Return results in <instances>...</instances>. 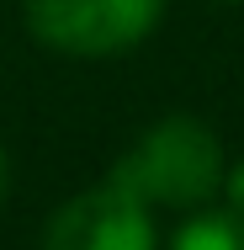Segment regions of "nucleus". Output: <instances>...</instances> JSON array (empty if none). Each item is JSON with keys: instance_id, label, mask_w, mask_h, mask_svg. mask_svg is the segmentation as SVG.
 <instances>
[{"instance_id": "20e7f679", "label": "nucleus", "mask_w": 244, "mask_h": 250, "mask_svg": "<svg viewBox=\"0 0 244 250\" xmlns=\"http://www.w3.org/2000/svg\"><path fill=\"white\" fill-rule=\"evenodd\" d=\"M170 250H244V218L239 213H212V218H196L175 234Z\"/></svg>"}, {"instance_id": "f03ea898", "label": "nucleus", "mask_w": 244, "mask_h": 250, "mask_svg": "<svg viewBox=\"0 0 244 250\" xmlns=\"http://www.w3.org/2000/svg\"><path fill=\"white\" fill-rule=\"evenodd\" d=\"M159 21V0H27V27L75 59L122 53Z\"/></svg>"}, {"instance_id": "423d86ee", "label": "nucleus", "mask_w": 244, "mask_h": 250, "mask_svg": "<svg viewBox=\"0 0 244 250\" xmlns=\"http://www.w3.org/2000/svg\"><path fill=\"white\" fill-rule=\"evenodd\" d=\"M0 197H5V149H0Z\"/></svg>"}, {"instance_id": "7ed1b4c3", "label": "nucleus", "mask_w": 244, "mask_h": 250, "mask_svg": "<svg viewBox=\"0 0 244 250\" xmlns=\"http://www.w3.org/2000/svg\"><path fill=\"white\" fill-rule=\"evenodd\" d=\"M43 250H154V224L138 197L122 187H96L80 192L53 213Z\"/></svg>"}, {"instance_id": "f257e3e1", "label": "nucleus", "mask_w": 244, "mask_h": 250, "mask_svg": "<svg viewBox=\"0 0 244 250\" xmlns=\"http://www.w3.org/2000/svg\"><path fill=\"white\" fill-rule=\"evenodd\" d=\"M218 181H223V154H218L212 128H202L196 117L154 123L112 170V187H122L144 208H154V202H170V208L202 202Z\"/></svg>"}, {"instance_id": "39448f33", "label": "nucleus", "mask_w": 244, "mask_h": 250, "mask_svg": "<svg viewBox=\"0 0 244 250\" xmlns=\"http://www.w3.org/2000/svg\"><path fill=\"white\" fill-rule=\"evenodd\" d=\"M228 192H234V208L244 213V165H239V176H234V187H228Z\"/></svg>"}]
</instances>
